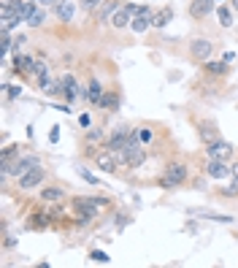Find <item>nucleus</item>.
Segmentation results:
<instances>
[{
	"instance_id": "nucleus-1",
	"label": "nucleus",
	"mask_w": 238,
	"mask_h": 268,
	"mask_svg": "<svg viewBox=\"0 0 238 268\" xmlns=\"http://www.w3.org/2000/svg\"><path fill=\"white\" fill-rule=\"evenodd\" d=\"M187 176H190L187 163H168L165 165V174H162V179H160V187H165V190L179 187V184L187 181Z\"/></svg>"
},
{
	"instance_id": "nucleus-2",
	"label": "nucleus",
	"mask_w": 238,
	"mask_h": 268,
	"mask_svg": "<svg viewBox=\"0 0 238 268\" xmlns=\"http://www.w3.org/2000/svg\"><path fill=\"white\" fill-rule=\"evenodd\" d=\"M133 130H136V128H130V125H119V128H117V130H114V133L106 138V144H103V146H106V149H111V152H117V155H119V152L127 146V141H130Z\"/></svg>"
},
{
	"instance_id": "nucleus-3",
	"label": "nucleus",
	"mask_w": 238,
	"mask_h": 268,
	"mask_svg": "<svg viewBox=\"0 0 238 268\" xmlns=\"http://www.w3.org/2000/svg\"><path fill=\"white\" fill-rule=\"evenodd\" d=\"M95 165H97V171H106V174H117V168H119V155L117 152H111V149H106V146H100V152H95Z\"/></svg>"
},
{
	"instance_id": "nucleus-4",
	"label": "nucleus",
	"mask_w": 238,
	"mask_h": 268,
	"mask_svg": "<svg viewBox=\"0 0 238 268\" xmlns=\"http://www.w3.org/2000/svg\"><path fill=\"white\" fill-rule=\"evenodd\" d=\"M195 130H198V138L206 146L214 144V141H219V128H217V122H211V119H198V122H195Z\"/></svg>"
},
{
	"instance_id": "nucleus-5",
	"label": "nucleus",
	"mask_w": 238,
	"mask_h": 268,
	"mask_svg": "<svg viewBox=\"0 0 238 268\" xmlns=\"http://www.w3.org/2000/svg\"><path fill=\"white\" fill-rule=\"evenodd\" d=\"M190 54H192L195 62H206L208 57L214 54V41H208V38H195V41L190 44Z\"/></svg>"
},
{
	"instance_id": "nucleus-6",
	"label": "nucleus",
	"mask_w": 238,
	"mask_h": 268,
	"mask_svg": "<svg viewBox=\"0 0 238 268\" xmlns=\"http://www.w3.org/2000/svg\"><path fill=\"white\" fill-rule=\"evenodd\" d=\"M46 181V171H44V165H38V168H33V171H27L25 176H19V190H36V187H41Z\"/></svg>"
},
{
	"instance_id": "nucleus-7",
	"label": "nucleus",
	"mask_w": 238,
	"mask_h": 268,
	"mask_svg": "<svg viewBox=\"0 0 238 268\" xmlns=\"http://www.w3.org/2000/svg\"><path fill=\"white\" fill-rule=\"evenodd\" d=\"M136 11H138V5H133V3H127V5H119V8H117V14L111 16V27H114V30H125V27L133 22Z\"/></svg>"
},
{
	"instance_id": "nucleus-8",
	"label": "nucleus",
	"mask_w": 238,
	"mask_h": 268,
	"mask_svg": "<svg viewBox=\"0 0 238 268\" xmlns=\"http://www.w3.org/2000/svg\"><path fill=\"white\" fill-rule=\"evenodd\" d=\"M41 165V157L38 155H25V157H16V163H11V176H25L27 171H33V168H38Z\"/></svg>"
},
{
	"instance_id": "nucleus-9",
	"label": "nucleus",
	"mask_w": 238,
	"mask_h": 268,
	"mask_svg": "<svg viewBox=\"0 0 238 268\" xmlns=\"http://www.w3.org/2000/svg\"><path fill=\"white\" fill-rule=\"evenodd\" d=\"M203 171H206L208 179H217V181L233 174V168L228 165V160H211V157H208V163H206V168H203Z\"/></svg>"
},
{
	"instance_id": "nucleus-10",
	"label": "nucleus",
	"mask_w": 238,
	"mask_h": 268,
	"mask_svg": "<svg viewBox=\"0 0 238 268\" xmlns=\"http://www.w3.org/2000/svg\"><path fill=\"white\" fill-rule=\"evenodd\" d=\"M206 155L211 157V160H230V157H233V146L219 138V141H214V144L206 146Z\"/></svg>"
},
{
	"instance_id": "nucleus-11",
	"label": "nucleus",
	"mask_w": 238,
	"mask_h": 268,
	"mask_svg": "<svg viewBox=\"0 0 238 268\" xmlns=\"http://www.w3.org/2000/svg\"><path fill=\"white\" fill-rule=\"evenodd\" d=\"M122 3H117V0H103L100 3V8H97V16H95V22L97 25H111V16L117 14V8H119Z\"/></svg>"
},
{
	"instance_id": "nucleus-12",
	"label": "nucleus",
	"mask_w": 238,
	"mask_h": 268,
	"mask_svg": "<svg viewBox=\"0 0 238 268\" xmlns=\"http://www.w3.org/2000/svg\"><path fill=\"white\" fill-rule=\"evenodd\" d=\"M214 3H217V0H192V3H190V16H192V19H206L214 11Z\"/></svg>"
},
{
	"instance_id": "nucleus-13",
	"label": "nucleus",
	"mask_w": 238,
	"mask_h": 268,
	"mask_svg": "<svg viewBox=\"0 0 238 268\" xmlns=\"http://www.w3.org/2000/svg\"><path fill=\"white\" fill-rule=\"evenodd\" d=\"M103 92H106V84L100 82V79H90V84H87V103L97 106L103 98Z\"/></svg>"
},
{
	"instance_id": "nucleus-14",
	"label": "nucleus",
	"mask_w": 238,
	"mask_h": 268,
	"mask_svg": "<svg viewBox=\"0 0 238 268\" xmlns=\"http://www.w3.org/2000/svg\"><path fill=\"white\" fill-rule=\"evenodd\" d=\"M119 103H122V98H119V92L117 89H106L103 92V98H100V103H97V108H103V111H117L119 108Z\"/></svg>"
},
{
	"instance_id": "nucleus-15",
	"label": "nucleus",
	"mask_w": 238,
	"mask_h": 268,
	"mask_svg": "<svg viewBox=\"0 0 238 268\" xmlns=\"http://www.w3.org/2000/svg\"><path fill=\"white\" fill-rule=\"evenodd\" d=\"M41 201L60 203V201H65V190H62V187H57V184H49V187H44V190H41Z\"/></svg>"
},
{
	"instance_id": "nucleus-16",
	"label": "nucleus",
	"mask_w": 238,
	"mask_h": 268,
	"mask_svg": "<svg viewBox=\"0 0 238 268\" xmlns=\"http://www.w3.org/2000/svg\"><path fill=\"white\" fill-rule=\"evenodd\" d=\"M87 144H90V155H95V146H103L106 144V130L103 128H90V133H87Z\"/></svg>"
},
{
	"instance_id": "nucleus-17",
	"label": "nucleus",
	"mask_w": 238,
	"mask_h": 268,
	"mask_svg": "<svg viewBox=\"0 0 238 268\" xmlns=\"http://www.w3.org/2000/svg\"><path fill=\"white\" fill-rule=\"evenodd\" d=\"M171 19H173V8H171V5H162V8L154 11V16H152V27L162 30V27H165Z\"/></svg>"
},
{
	"instance_id": "nucleus-18",
	"label": "nucleus",
	"mask_w": 238,
	"mask_h": 268,
	"mask_svg": "<svg viewBox=\"0 0 238 268\" xmlns=\"http://www.w3.org/2000/svg\"><path fill=\"white\" fill-rule=\"evenodd\" d=\"M14 71H16V73H33V60L16 52V54H14Z\"/></svg>"
},
{
	"instance_id": "nucleus-19",
	"label": "nucleus",
	"mask_w": 238,
	"mask_h": 268,
	"mask_svg": "<svg viewBox=\"0 0 238 268\" xmlns=\"http://www.w3.org/2000/svg\"><path fill=\"white\" fill-rule=\"evenodd\" d=\"M57 16H60L62 22L73 19V3H71V0H60V3H57Z\"/></svg>"
},
{
	"instance_id": "nucleus-20",
	"label": "nucleus",
	"mask_w": 238,
	"mask_h": 268,
	"mask_svg": "<svg viewBox=\"0 0 238 268\" xmlns=\"http://www.w3.org/2000/svg\"><path fill=\"white\" fill-rule=\"evenodd\" d=\"M203 65H206V71L211 73V76H225V73H228V68H230V62H225V60L222 62H208L206 60Z\"/></svg>"
},
{
	"instance_id": "nucleus-21",
	"label": "nucleus",
	"mask_w": 238,
	"mask_h": 268,
	"mask_svg": "<svg viewBox=\"0 0 238 268\" xmlns=\"http://www.w3.org/2000/svg\"><path fill=\"white\" fill-rule=\"evenodd\" d=\"M130 27L136 33H146L149 27H152V19H149V16H141V14H136L133 16V22H130Z\"/></svg>"
},
{
	"instance_id": "nucleus-22",
	"label": "nucleus",
	"mask_w": 238,
	"mask_h": 268,
	"mask_svg": "<svg viewBox=\"0 0 238 268\" xmlns=\"http://www.w3.org/2000/svg\"><path fill=\"white\" fill-rule=\"evenodd\" d=\"M0 49H3V57L14 49V38H11V30H3V36H0Z\"/></svg>"
},
{
	"instance_id": "nucleus-23",
	"label": "nucleus",
	"mask_w": 238,
	"mask_h": 268,
	"mask_svg": "<svg viewBox=\"0 0 238 268\" xmlns=\"http://www.w3.org/2000/svg\"><path fill=\"white\" fill-rule=\"evenodd\" d=\"M44 19H46V11L44 8H36L30 14V19H27V25H30V27H41V25H44Z\"/></svg>"
},
{
	"instance_id": "nucleus-24",
	"label": "nucleus",
	"mask_w": 238,
	"mask_h": 268,
	"mask_svg": "<svg viewBox=\"0 0 238 268\" xmlns=\"http://www.w3.org/2000/svg\"><path fill=\"white\" fill-rule=\"evenodd\" d=\"M219 25H222V27H230V25H233V11L225 8V5L219 8Z\"/></svg>"
},
{
	"instance_id": "nucleus-25",
	"label": "nucleus",
	"mask_w": 238,
	"mask_h": 268,
	"mask_svg": "<svg viewBox=\"0 0 238 268\" xmlns=\"http://www.w3.org/2000/svg\"><path fill=\"white\" fill-rule=\"evenodd\" d=\"M136 133H138V138H141V144H152V138H154L152 128H136Z\"/></svg>"
},
{
	"instance_id": "nucleus-26",
	"label": "nucleus",
	"mask_w": 238,
	"mask_h": 268,
	"mask_svg": "<svg viewBox=\"0 0 238 268\" xmlns=\"http://www.w3.org/2000/svg\"><path fill=\"white\" fill-rule=\"evenodd\" d=\"M90 260H92V263H108L111 258H108L103 249H92V252H90Z\"/></svg>"
},
{
	"instance_id": "nucleus-27",
	"label": "nucleus",
	"mask_w": 238,
	"mask_h": 268,
	"mask_svg": "<svg viewBox=\"0 0 238 268\" xmlns=\"http://www.w3.org/2000/svg\"><path fill=\"white\" fill-rule=\"evenodd\" d=\"M49 220H51V217H46L44 212H38L36 217H33L30 225H33V227H46V225H49Z\"/></svg>"
},
{
	"instance_id": "nucleus-28",
	"label": "nucleus",
	"mask_w": 238,
	"mask_h": 268,
	"mask_svg": "<svg viewBox=\"0 0 238 268\" xmlns=\"http://www.w3.org/2000/svg\"><path fill=\"white\" fill-rule=\"evenodd\" d=\"M100 3H103V0H79V5H81L84 11H95V8H100Z\"/></svg>"
},
{
	"instance_id": "nucleus-29",
	"label": "nucleus",
	"mask_w": 238,
	"mask_h": 268,
	"mask_svg": "<svg viewBox=\"0 0 238 268\" xmlns=\"http://www.w3.org/2000/svg\"><path fill=\"white\" fill-rule=\"evenodd\" d=\"M203 220H214V222H225V225H230L233 222V217H222V214H200Z\"/></svg>"
},
{
	"instance_id": "nucleus-30",
	"label": "nucleus",
	"mask_w": 238,
	"mask_h": 268,
	"mask_svg": "<svg viewBox=\"0 0 238 268\" xmlns=\"http://www.w3.org/2000/svg\"><path fill=\"white\" fill-rule=\"evenodd\" d=\"M33 71L41 76V73H49V68H46V62L41 60V57H36V60H33Z\"/></svg>"
},
{
	"instance_id": "nucleus-31",
	"label": "nucleus",
	"mask_w": 238,
	"mask_h": 268,
	"mask_svg": "<svg viewBox=\"0 0 238 268\" xmlns=\"http://www.w3.org/2000/svg\"><path fill=\"white\" fill-rule=\"evenodd\" d=\"M222 195H228V198H236V195H238V179H236L230 187H225V190H222Z\"/></svg>"
},
{
	"instance_id": "nucleus-32",
	"label": "nucleus",
	"mask_w": 238,
	"mask_h": 268,
	"mask_svg": "<svg viewBox=\"0 0 238 268\" xmlns=\"http://www.w3.org/2000/svg\"><path fill=\"white\" fill-rule=\"evenodd\" d=\"M19 155V146H8V149H3V160H11V157Z\"/></svg>"
},
{
	"instance_id": "nucleus-33",
	"label": "nucleus",
	"mask_w": 238,
	"mask_h": 268,
	"mask_svg": "<svg viewBox=\"0 0 238 268\" xmlns=\"http://www.w3.org/2000/svg\"><path fill=\"white\" fill-rule=\"evenodd\" d=\"M79 125L84 130H90V125H92V119H90V114H79Z\"/></svg>"
},
{
	"instance_id": "nucleus-34",
	"label": "nucleus",
	"mask_w": 238,
	"mask_h": 268,
	"mask_svg": "<svg viewBox=\"0 0 238 268\" xmlns=\"http://www.w3.org/2000/svg\"><path fill=\"white\" fill-rule=\"evenodd\" d=\"M81 176H84V179L90 181V184H100V179H97L95 174H90V171H81Z\"/></svg>"
},
{
	"instance_id": "nucleus-35",
	"label": "nucleus",
	"mask_w": 238,
	"mask_h": 268,
	"mask_svg": "<svg viewBox=\"0 0 238 268\" xmlns=\"http://www.w3.org/2000/svg\"><path fill=\"white\" fill-rule=\"evenodd\" d=\"M60 217H65V212H62L60 206H54V209H51V220H60Z\"/></svg>"
},
{
	"instance_id": "nucleus-36",
	"label": "nucleus",
	"mask_w": 238,
	"mask_h": 268,
	"mask_svg": "<svg viewBox=\"0 0 238 268\" xmlns=\"http://www.w3.org/2000/svg\"><path fill=\"white\" fill-rule=\"evenodd\" d=\"M22 95V87H8V98H19Z\"/></svg>"
},
{
	"instance_id": "nucleus-37",
	"label": "nucleus",
	"mask_w": 238,
	"mask_h": 268,
	"mask_svg": "<svg viewBox=\"0 0 238 268\" xmlns=\"http://www.w3.org/2000/svg\"><path fill=\"white\" fill-rule=\"evenodd\" d=\"M57 138H60V128H51V133H49V141H51V144H54Z\"/></svg>"
},
{
	"instance_id": "nucleus-38",
	"label": "nucleus",
	"mask_w": 238,
	"mask_h": 268,
	"mask_svg": "<svg viewBox=\"0 0 238 268\" xmlns=\"http://www.w3.org/2000/svg\"><path fill=\"white\" fill-rule=\"evenodd\" d=\"M41 5H54V3H60V0H38Z\"/></svg>"
},
{
	"instance_id": "nucleus-39",
	"label": "nucleus",
	"mask_w": 238,
	"mask_h": 268,
	"mask_svg": "<svg viewBox=\"0 0 238 268\" xmlns=\"http://www.w3.org/2000/svg\"><path fill=\"white\" fill-rule=\"evenodd\" d=\"M230 168H233V176L238 179V163H233V165H230Z\"/></svg>"
},
{
	"instance_id": "nucleus-40",
	"label": "nucleus",
	"mask_w": 238,
	"mask_h": 268,
	"mask_svg": "<svg viewBox=\"0 0 238 268\" xmlns=\"http://www.w3.org/2000/svg\"><path fill=\"white\" fill-rule=\"evenodd\" d=\"M230 3H233V8H236V11H238V0H230Z\"/></svg>"
}]
</instances>
